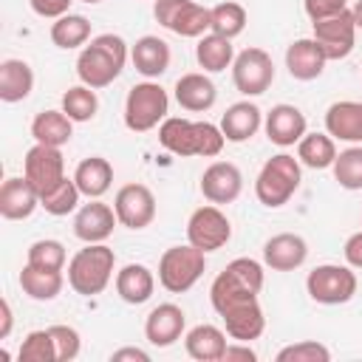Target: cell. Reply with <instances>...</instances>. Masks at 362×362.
I'll return each instance as SVG.
<instances>
[{
	"label": "cell",
	"mask_w": 362,
	"mask_h": 362,
	"mask_svg": "<svg viewBox=\"0 0 362 362\" xmlns=\"http://www.w3.org/2000/svg\"><path fill=\"white\" fill-rule=\"evenodd\" d=\"M263 288V269L252 257H235L209 286V300L223 328L238 342H252L263 334L266 317L257 303Z\"/></svg>",
	"instance_id": "cell-1"
},
{
	"label": "cell",
	"mask_w": 362,
	"mask_h": 362,
	"mask_svg": "<svg viewBox=\"0 0 362 362\" xmlns=\"http://www.w3.org/2000/svg\"><path fill=\"white\" fill-rule=\"evenodd\" d=\"M82 3H88V6H96V3H102V0H82Z\"/></svg>",
	"instance_id": "cell-50"
},
{
	"label": "cell",
	"mask_w": 362,
	"mask_h": 362,
	"mask_svg": "<svg viewBox=\"0 0 362 362\" xmlns=\"http://www.w3.org/2000/svg\"><path fill=\"white\" fill-rule=\"evenodd\" d=\"M209 11H212V25H209L212 34H221V37H226V40H235L238 34H243L249 14H246V8H243L240 3L226 0V3L212 6Z\"/></svg>",
	"instance_id": "cell-35"
},
{
	"label": "cell",
	"mask_w": 362,
	"mask_h": 362,
	"mask_svg": "<svg viewBox=\"0 0 362 362\" xmlns=\"http://www.w3.org/2000/svg\"><path fill=\"white\" fill-rule=\"evenodd\" d=\"M356 274L351 266H339V263H322L314 266L305 277V288L308 297L320 305H342L356 294Z\"/></svg>",
	"instance_id": "cell-8"
},
{
	"label": "cell",
	"mask_w": 362,
	"mask_h": 362,
	"mask_svg": "<svg viewBox=\"0 0 362 362\" xmlns=\"http://www.w3.org/2000/svg\"><path fill=\"white\" fill-rule=\"evenodd\" d=\"M62 110L71 122H90L99 110V99L96 90L88 85H74L62 93Z\"/></svg>",
	"instance_id": "cell-36"
},
{
	"label": "cell",
	"mask_w": 362,
	"mask_h": 362,
	"mask_svg": "<svg viewBox=\"0 0 362 362\" xmlns=\"http://www.w3.org/2000/svg\"><path fill=\"white\" fill-rule=\"evenodd\" d=\"M79 187H76V181L74 178H62L54 189H48L45 195H40V206L48 212V215H68V212H74L76 209V204H79Z\"/></svg>",
	"instance_id": "cell-37"
},
{
	"label": "cell",
	"mask_w": 362,
	"mask_h": 362,
	"mask_svg": "<svg viewBox=\"0 0 362 362\" xmlns=\"http://www.w3.org/2000/svg\"><path fill=\"white\" fill-rule=\"evenodd\" d=\"M156 288V277L144 263H127L124 269H119L116 274V294L127 303V305H141L153 297Z\"/></svg>",
	"instance_id": "cell-27"
},
{
	"label": "cell",
	"mask_w": 362,
	"mask_h": 362,
	"mask_svg": "<svg viewBox=\"0 0 362 362\" xmlns=\"http://www.w3.org/2000/svg\"><path fill=\"white\" fill-rule=\"evenodd\" d=\"M173 90H175V102H178L184 110H189V113H204V110H209V107L215 105V99H218L215 82H212L206 74H198V71L178 76V82H175Z\"/></svg>",
	"instance_id": "cell-24"
},
{
	"label": "cell",
	"mask_w": 362,
	"mask_h": 362,
	"mask_svg": "<svg viewBox=\"0 0 362 362\" xmlns=\"http://www.w3.org/2000/svg\"><path fill=\"white\" fill-rule=\"evenodd\" d=\"M351 14H354V23H356V28H362V0H356V3H354Z\"/></svg>",
	"instance_id": "cell-49"
},
{
	"label": "cell",
	"mask_w": 362,
	"mask_h": 362,
	"mask_svg": "<svg viewBox=\"0 0 362 362\" xmlns=\"http://www.w3.org/2000/svg\"><path fill=\"white\" fill-rule=\"evenodd\" d=\"M88 40H90V23L82 14H71L68 11V14H62V17H57L51 23V42L57 48L71 51V48L85 45Z\"/></svg>",
	"instance_id": "cell-34"
},
{
	"label": "cell",
	"mask_w": 362,
	"mask_h": 362,
	"mask_svg": "<svg viewBox=\"0 0 362 362\" xmlns=\"http://www.w3.org/2000/svg\"><path fill=\"white\" fill-rule=\"evenodd\" d=\"M334 178L339 187L345 189H362V147L354 144L342 153H337L334 158Z\"/></svg>",
	"instance_id": "cell-38"
},
{
	"label": "cell",
	"mask_w": 362,
	"mask_h": 362,
	"mask_svg": "<svg viewBox=\"0 0 362 362\" xmlns=\"http://www.w3.org/2000/svg\"><path fill=\"white\" fill-rule=\"evenodd\" d=\"M48 331H51L54 345H57V362H71V359L79 356L82 339H79L76 328H71V325H51Z\"/></svg>",
	"instance_id": "cell-42"
},
{
	"label": "cell",
	"mask_w": 362,
	"mask_h": 362,
	"mask_svg": "<svg viewBox=\"0 0 362 362\" xmlns=\"http://www.w3.org/2000/svg\"><path fill=\"white\" fill-rule=\"evenodd\" d=\"M345 260H348V266L351 269H362V229L359 232H354L348 240H345Z\"/></svg>",
	"instance_id": "cell-45"
},
{
	"label": "cell",
	"mask_w": 362,
	"mask_h": 362,
	"mask_svg": "<svg viewBox=\"0 0 362 362\" xmlns=\"http://www.w3.org/2000/svg\"><path fill=\"white\" fill-rule=\"evenodd\" d=\"M325 54L322 48L317 45L314 37H303V40H294L288 48H286V68L294 79L300 82H311L317 79L322 71H325Z\"/></svg>",
	"instance_id": "cell-21"
},
{
	"label": "cell",
	"mask_w": 362,
	"mask_h": 362,
	"mask_svg": "<svg viewBox=\"0 0 362 362\" xmlns=\"http://www.w3.org/2000/svg\"><path fill=\"white\" fill-rule=\"evenodd\" d=\"M130 59L136 65V71L147 79H158L167 68H170V45L161 37L144 34L133 42L130 48Z\"/></svg>",
	"instance_id": "cell-25"
},
{
	"label": "cell",
	"mask_w": 362,
	"mask_h": 362,
	"mask_svg": "<svg viewBox=\"0 0 362 362\" xmlns=\"http://www.w3.org/2000/svg\"><path fill=\"white\" fill-rule=\"evenodd\" d=\"M31 136L40 144L48 147H62L74 136V122L65 116V110H42L31 122Z\"/></svg>",
	"instance_id": "cell-31"
},
{
	"label": "cell",
	"mask_w": 362,
	"mask_h": 362,
	"mask_svg": "<svg viewBox=\"0 0 362 362\" xmlns=\"http://www.w3.org/2000/svg\"><path fill=\"white\" fill-rule=\"evenodd\" d=\"M263 127H266V136H269L272 144L291 147L305 136V113L300 107H294V105L280 102L266 113Z\"/></svg>",
	"instance_id": "cell-19"
},
{
	"label": "cell",
	"mask_w": 362,
	"mask_h": 362,
	"mask_svg": "<svg viewBox=\"0 0 362 362\" xmlns=\"http://www.w3.org/2000/svg\"><path fill=\"white\" fill-rule=\"evenodd\" d=\"M153 17L178 37H204L212 25V11L192 0H156Z\"/></svg>",
	"instance_id": "cell-9"
},
{
	"label": "cell",
	"mask_w": 362,
	"mask_h": 362,
	"mask_svg": "<svg viewBox=\"0 0 362 362\" xmlns=\"http://www.w3.org/2000/svg\"><path fill=\"white\" fill-rule=\"evenodd\" d=\"M311 37L322 48L325 59H345L354 51V42H356V23H354L351 8H345V11H339L328 20H317Z\"/></svg>",
	"instance_id": "cell-12"
},
{
	"label": "cell",
	"mask_w": 362,
	"mask_h": 362,
	"mask_svg": "<svg viewBox=\"0 0 362 362\" xmlns=\"http://www.w3.org/2000/svg\"><path fill=\"white\" fill-rule=\"evenodd\" d=\"M232 82L243 96H260L274 82V62L263 48H243L232 62Z\"/></svg>",
	"instance_id": "cell-10"
},
{
	"label": "cell",
	"mask_w": 362,
	"mask_h": 362,
	"mask_svg": "<svg viewBox=\"0 0 362 362\" xmlns=\"http://www.w3.org/2000/svg\"><path fill=\"white\" fill-rule=\"evenodd\" d=\"M195 59H198V65H201L204 71H209V74L226 71V68L235 62L232 40H226V37H221V34H204V37H198Z\"/></svg>",
	"instance_id": "cell-32"
},
{
	"label": "cell",
	"mask_w": 362,
	"mask_h": 362,
	"mask_svg": "<svg viewBox=\"0 0 362 362\" xmlns=\"http://www.w3.org/2000/svg\"><path fill=\"white\" fill-rule=\"evenodd\" d=\"M116 223V209L102 204L99 198H90V204H82L74 215V235L82 243H105L113 235Z\"/></svg>",
	"instance_id": "cell-15"
},
{
	"label": "cell",
	"mask_w": 362,
	"mask_h": 362,
	"mask_svg": "<svg viewBox=\"0 0 362 362\" xmlns=\"http://www.w3.org/2000/svg\"><path fill=\"white\" fill-rule=\"evenodd\" d=\"M124 359H130V362H150V354L141 351V348H119V351L110 354V362H124Z\"/></svg>",
	"instance_id": "cell-47"
},
{
	"label": "cell",
	"mask_w": 362,
	"mask_h": 362,
	"mask_svg": "<svg viewBox=\"0 0 362 362\" xmlns=\"http://www.w3.org/2000/svg\"><path fill=\"white\" fill-rule=\"evenodd\" d=\"M243 189V175L232 161H212L201 175V195L209 204H232Z\"/></svg>",
	"instance_id": "cell-16"
},
{
	"label": "cell",
	"mask_w": 362,
	"mask_h": 362,
	"mask_svg": "<svg viewBox=\"0 0 362 362\" xmlns=\"http://www.w3.org/2000/svg\"><path fill=\"white\" fill-rule=\"evenodd\" d=\"M303 8L308 14V20L317 23V20H328V17L339 14V11H345L348 8V0H305Z\"/></svg>",
	"instance_id": "cell-43"
},
{
	"label": "cell",
	"mask_w": 362,
	"mask_h": 362,
	"mask_svg": "<svg viewBox=\"0 0 362 362\" xmlns=\"http://www.w3.org/2000/svg\"><path fill=\"white\" fill-rule=\"evenodd\" d=\"M260 124H263V113H260V107H257L255 102H249V99L229 105L226 113L221 116V133H223L226 141H235V144L249 141V139L260 130Z\"/></svg>",
	"instance_id": "cell-23"
},
{
	"label": "cell",
	"mask_w": 362,
	"mask_h": 362,
	"mask_svg": "<svg viewBox=\"0 0 362 362\" xmlns=\"http://www.w3.org/2000/svg\"><path fill=\"white\" fill-rule=\"evenodd\" d=\"M11 305H8V300H0V339H6L8 334H11Z\"/></svg>",
	"instance_id": "cell-48"
},
{
	"label": "cell",
	"mask_w": 362,
	"mask_h": 362,
	"mask_svg": "<svg viewBox=\"0 0 362 362\" xmlns=\"http://www.w3.org/2000/svg\"><path fill=\"white\" fill-rule=\"evenodd\" d=\"M305 257H308V243L294 232L272 235L263 243V263L272 272H294L305 263Z\"/></svg>",
	"instance_id": "cell-17"
},
{
	"label": "cell",
	"mask_w": 362,
	"mask_h": 362,
	"mask_svg": "<svg viewBox=\"0 0 362 362\" xmlns=\"http://www.w3.org/2000/svg\"><path fill=\"white\" fill-rule=\"evenodd\" d=\"M229 238H232V223L218 209V204L198 206L187 221V240L201 252H218L229 243Z\"/></svg>",
	"instance_id": "cell-11"
},
{
	"label": "cell",
	"mask_w": 362,
	"mask_h": 362,
	"mask_svg": "<svg viewBox=\"0 0 362 362\" xmlns=\"http://www.w3.org/2000/svg\"><path fill=\"white\" fill-rule=\"evenodd\" d=\"M226 331H221L218 325H209V322H201L195 328L187 331L184 337V348L192 359L198 362H221L223 359V351H226Z\"/></svg>",
	"instance_id": "cell-26"
},
{
	"label": "cell",
	"mask_w": 362,
	"mask_h": 362,
	"mask_svg": "<svg viewBox=\"0 0 362 362\" xmlns=\"http://www.w3.org/2000/svg\"><path fill=\"white\" fill-rule=\"evenodd\" d=\"M235 359L255 362V359H257V354L249 348V342H238V339H235V345H226V351H223V362H235Z\"/></svg>",
	"instance_id": "cell-46"
},
{
	"label": "cell",
	"mask_w": 362,
	"mask_h": 362,
	"mask_svg": "<svg viewBox=\"0 0 362 362\" xmlns=\"http://www.w3.org/2000/svg\"><path fill=\"white\" fill-rule=\"evenodd\" d=\"M297 158L311 170H325L337 158V144L328 133H305L297 141Z\"/></svg>",
	"instance_id": "cell-33"
},
{
	"label": "cell",
	"mask_w": 362,
	"mask_h": 362,
	"mask_svg": "<svg viewBox=\"0 0 362 362\" xmlns=\"http://www.w3.org/2000/svg\"><path fill=\"white\" fill-rule=\"evenodd\" d=\"M20 362H57V345L48 328L31 331L20 345Z\"/></svg>",
	"instance_id": "cell-39"
},
{
	"label": "cell",
	"mask_w": 362,
	"mask_h": 362,
	"mask_svg": "<svg viewBox=\"0 0 362 362\" xmlns=\"http://www.w3.org/2000/svg\"><path fill=\"white\" fill-rule=\"evenodd\" d=\"M170 96L158 82H139L124 99V124L133 133H147L167 119Z\"/></svg>",
	"instance_id": "cell-6"
},
{
	"label": "cell",
	"mask_w": 362,
	"mask_h": 362,
	"mask_svg": "<svg viewBox=\"0 0 362 362\" xmlns=\"http://www.w3.org/2000/svg\"><path fill=\"white\" fill-rule=\"evenodd\" d=\"M113 266L116 255L110 246L85 243V249H79L68 263V286L82 297L102 294L113 277Z\"/></svg>",
	"instance_id": "cell-4"
},
{
	"label": "cell",
	"mask_w": 362,
	"mask_h": 362,
	"mask_svg": "<svg viewBox=\"0 0 362 362\" xmlns=\"http://www.w3.org/2000/svg\"><path fill=\"white\" fill-rule=\"evenodd\" d=\"M127 62V42L119 34L93 37L76 57V76L88 88H107Z\"/></svg>",
	"instance_id": "cell-3"
},
{
	"label": "cell",
	"mask_w": 362,
	"mask_h": 362,
	"mask_svg": "<svg viewBox=\"0 0 362 362\" xmlns=\"http://www.w3.org/2000/svg\"><path fill=\"white\" fill-rule=\"evenodd\" d=\"M331 351L317 339H300L277 351V362H328Z\"/></svg>",
	"instance_id": "cell-41"
},
{
	"label": "cell",
	"mask_w": 362,
	"mask_h": 362,
	"mask_svg": "<svg viewBox=\"0 0 362 362\" xmlns=\"http://www.w3.org/2000/svg\"><path fill=\"white\" fill-rule=\"evenodd\" d=\"M113 209L122 226L127 229H144L156 218V195L144 184H124L119 187L113 198Z\"/></svg>",
	"instance_id": "cell-14"
},
{
	"label": "cell",
	"mask_w": 362,
	"mask_h": 362,
	"mask_svg": "<svg viewBox=\"0 0 362 362\" xmlns=\"http://www.w3.org/2000/svg\"><path fill=\"white\" fill-rule=\"evenodd\" d=\"M184 322H187V317L175 303H158L144 320V337L156 348H170L181 339Z\"/></svg>",
	"instance_id": "cell-18"
},
{
	"label": "cell",
	"mask_w": 362,
	"mask_h": 362,
	"mask_svg": "<svg viewBox=\"0 0 362 362\" xmlns=\"http://www.w3.org/2000/svg\"><path fill=\"white\" fill-rule=\"evenodd\" d=\"M40 206V192L31 187V181L23 178H6L0 187V215L6 221H25Z\"/></svg>",
	"instance_id": "cell-20"
},
{
	"label": "cell",
	"mask_w": 362,
	"mask_h": 362,
	"mask_svg": "<svg viewBox=\"0 0 362 362\" xmlns=\"http://www.w3.org/2000/svg\"><path fill=\"white\" fill-rule=\"evenodd\" d=\"M74 181H76V187H79L82 195H88V198H102V195L110 189V184H113V167H110V161L102 158V156H88V158H82V161L76 164Z\"/></svg>",
	"instance_id": "cell-28"
},
{
	"label": "cell",
	"mask_w": 362,
	"mask_h": 362,
	"mask_svg": "<svg viewBox=\"0 0 362 362\" xmlns=\"http://www.w3.org/2000/svg\"><path fill=\"white\" fill-rule=\"evenodd\" d=\"M158 144L170 150L173 156L189 158V156H204L212 158L223 150L226 139L218 124L212 122H192V119H178L167 116L158 124Z\"/></svg>",
	"instance_id": "cell-2"
},
{
	"label": "cell",
	"mask_w": 362,
	"mask_h": 362,
	"mask_svg": "<svg viewBox=\"0 0 362 362\" xmlns=\"http://www.w3.org/2000/svg\"><path fill=\"white\" fill-rule=\"evenodd\" d=\"M62 286H65L62 272L40 269V266H31V263H25L23 272H20V288H23V294H28L37 303H48V300L59 297Z\"/></svg>",
	"instance_id": "cell-30"
},
{
	"label": "cell",
	"mask_w": 362,
	"mask_h": 362,
	"mask_svg": "<svg viewBox=\"0 0 362 362\" xmlns=\"http://www.w3.org/2000/svg\"><path fill=\"white\" fill-rule=\"evenodd\" d=\"M23 175L31 181V187L45 195L48 189H54L62 178H65V158L59 153V147H48V144H34L25 158H23Z\"/></svg>",
	"instance_id": "cell-13"
},
{
	"label": "cell",
	"mask_w": 362,
	"mask_h": 362,
	"mask_svg": "<svg viewBox=\"0 0 362 362\" xmlns=\"http://www.w3.org/2000/svg\"><path fill=\"white\" fill-rule=\"evenodd\" d=\"M65 246L59 243V240H51V238H45V240H34L31 246H28V260L25 263H31V266H40V269H54V272H62L65 269Z\"/></svg>",
	"instance_id": "cell-40"
},
{
	"label": "cell",
	"mask_w": 362,
	"mask_h": 362,
	"mask_svg": "<svg viewBox=\"0 0 362 362\" xmlns=\"http://www.w3.org/2000/svg\"><path fill=\"white\" fill-rule=\"evenodd\" d=\"M300 178H303L300 158H294L288 153H277L260 167V173L255 178V195L263 206L277 209L291 201V195L300 187Z\"/></svg>",
	"instance_id": "cell-5"
},
{
	"label": "cell",
	"mask_w": 362,
	"mask_h": 362,
	"mask_svg": "<svg viewBox=\"0 0 362 362\" xmlns=\"http://www.w3.org/2000/svg\"><path fill=\"white\" fill-rule=\"evenodd\" d=\"M28 3H31V11H34L37 17L57 20V17L68 14V8H71L74 0H28Z\"/></svg>",
	"instance_id": "cell-44"
},
{
	"label": "cell",
	"mask_w": 362,
	"mask_h": 362,
	"mask_svg": "<svg viewBox=\"0 0 362 362\" xmlns=\"http://www.w3.org/2000/svg\"><path fill=\"white\" fill-rule=\"evenodd\" d=\"M204 269H206V252H201L192 243L170 246L158 260V283L170 294H184L201 280Z\"/></svg>",
	"instance_id": "cell-7"
},
{
	"label": "cell",
	"mask_w": 362,
	"mask_h": 362,
	"mask_svg": "<svg viewBox=\"0 0 362 362\" xmlns=\"http://www.w3.org/2000/svg\"><path fill=\"white\" fill-rule=\"evenodd\" d=\"M34 90V71L25 59H3L0 62V99L14 105L23 102Z\"/></svg>",
	"instance_id": "cell-29"
},
{
	"label": "cell",
	"mask_w": 362,
	"mask_h": 362,
	"mask_svg": "<svg viewBox=\"0 0 362 362\" xmlns=\"http://www.w3.org/2000/svg\"><path fill=\"white\" fill-rule=\"evenodd\" d=\"M325 130L331 139L359 144L362 141V102L339 99L325 110Z\"/></svg>",
	"instance_id": "cell-22"
}]
</instances>
